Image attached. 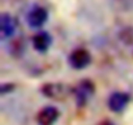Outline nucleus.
I'll return each instance as SVG.
<instances>
[{"label":"nucleus","instance_id":"obj_1","mask_svg":"<svg viewBox=\"0 0 133 125\" xmlns=\"http://www.w3.org/2000/svg\"><path fill=\"white\" fill-rule=\"evenodd\" d=\"M94 91H95V87H94V85H93L91 81H89V80L81 81V82L73 89V95H75V98H76V103H77L80 107L85 106V104L88 103V100L93 96Z\"/></svg>","mask_w":133,"mask_h":125},{"label":"nucleus","instance_id":"obj_2","mask_svg":"<svg viewBox=\"0 0 133 125\" xmlns=\"http://www.w3.org/2000/svg\"><path fill=\"white\" fill-rule=\"evenodd\" d=\"M47 18H48V13H47V11H46L43 7H41V5L33 7V8L29 11L28 16H26V20H28L29 26H30V27H34V29L42 27V26L46 24Z\"/></svg>","mask_w":133,"mask_h":125},{"label":"nucleus","instance_id":"obj_3","mask_svg":"<svg viewBox=\"0 0 133 125\" xmlns=\"http://www.w3.org/2000/svg\"><path fill=\"white\" fill-rule=\"evenodd\" d=\"M91 61L90 52L85 48H77L69 55V64L75 69H84Z\"/></svg>","mask_w":133,"mask_h":125},{"label":"nucleus","instance_id":"obj_4","mask_svg":"<svg viewBox=\"0 0 133 125\" xmlns=\"http://www.w3.org/2000/svg\"><path fill=\"white\" fill-rule=\"evenodd\" d=\"M129 100H130L129 94L123 93V91H116V93L110 95L107 103H108V108L112 112H121L128 106Z\"/></svg>","mask_w":133,"mask_h":125},{"label":"nucleus","instance_id":"obj_5","mask_svg":"<svg viewBox=\"0 0 133 125\" xmlns=\"http://www.w3.org/2000/svg\"><path fill=\"white\" fill-rule=\"evenodd\" d=\"M16 31V21L15 18L8 15V13H3L0 16V39L5 40L8 38H11Z\"/></svg>","mask_w":133,"mask_h":125},{"label":"nucleus","instance_id":"obj_6","mask_svg":"<svg viewBox=\"0 0 133 125\" xmlns=\"http://www.w3.org/2000/svg\"><path fill=\"white\" fill-rule=\"evenodd\" d=\"M59 119V111L54 106L42 108L37 115V122L39 125H54Z\"/></svg>","mask_w":133,"mask_h":125},{"label":"nucleus","instance_id":"obj_7","mask_svg":"<svg viewBox=\"0 0 133 125\" xmlns=\"http://www.w3.org/2000/svg\"><path fill=\"white\" fill-rule=\"evenodd\" d=\"M41 91L51 99H63L68 94V87L61 84H46Z\"/></svg>","mask_w":133,"mask_h":125},{"label":"nucleus","instance_id":"obj_8","mask_svg":"<svg viewBox=\"0 0 133 125\" xmlns=\"http://www.w3.org/2000/svg\"><path fill=\"white\" fill-rule=\"evenodd\" d=\"M33 46L39 52H46L51 46V37L46 31H39L33 37Z\"/></svg>","mask_w":133,"mask_h":125},{"label":"nucleus","instance_id":"obj_9","mask_svg":"<svg viewBox=\"0 0 133 125\" xmlns=\"http://www.w3.org/2000/svg\"><path fill=\"white\" fill-rule=\"evenodd\" d=\"M101 125H111L110 122H103V124H101Z\"/></svg>","mask_w":133,"mask_h":125}]
</instances>
